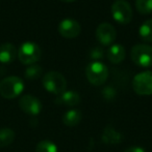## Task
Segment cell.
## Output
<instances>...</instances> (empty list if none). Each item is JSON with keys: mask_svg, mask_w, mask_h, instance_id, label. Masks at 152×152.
<instances>
[{"mask_svg": "<svg viewBox=\"0 0 152 152\" xmlns=\"http://www.w3.org/2000/svg\"><path fill=\"white\" fill-rule=\"evenodd\" d=\"M87 79L94 86H101L108 78V68L100 61H92L85 67Z\"/></svg>", "mask_w": 152, "mask_h": 152, "instance_id": "1", "label": "cell"}, {"mask_svg": "<svg viewBox=\"0 0 152 152\" xmlns=\"http://www.w3.org/2000/svg\"><path fill=\"white\" fill-rule=\"evenodd\" d=\"M24 90V82L17 76H10L0 81V95L7 99L19 96Z\"/></svg>", "mask_w": 152, "mask_h": 152, "instance_id": "2", "label": "cell"}, {"mask_svg": "<svg viewBox=\"0 0 152 152\" xmlns=\"http://www.w3.org/2000/svg\"><path fill=\"white\" fill-rule=\"evenodd\" d=\"M43 86L49 93L61 95L67 89V80L59 72H48L43 77Z\"/></svg>", "mask_w": 152, "mask_h": 152, "instance_id": "3", "label": "cell"}, {"mask_svg": "<svg viewBox=\"0 0 152 152\" xmlns=\"http://www.w3.org/2000/svg\"><path fill=\"white\" fill-rule=\"evenodd\" d=\"M42 51L36 42H26L20 46L18 50V58L25 65L35 64L41 59Z\"/></svg>", "mask_w": 152, "mask_h": 152, "instance_id": "4", "label": "cell"}, {"mask_svg": "<svg viewBox=\"0 0 152 152\" xmlns=\"http://www.w3.org/2000/svg\"><path fill=\"white\" fill-rule=\"evenodd\" d=\"M130 58L132 62L141 67L152 66V47L149 45L139 44L131 48Z\"/></svg>", "mask_w": 152, "mask_h": 152, "instance_id": "5", "label": "cell"}, {"mask_svg": "<svg viewBox=\"0 0 152 152\" xmlns=\"http://www.w3.org/2000/svg\"><path fill=\"white\" fill-rule=\"evenodd\" d=\"M112 16L119 24H129L132 20V8L125 0H117L112 5Z\"/></svg>", "mask_w": 152, "mask_h": 152, "instance_id": "6", "label": "cell"}, {"mask_svg": "<svg viewBox=\"0 0 152 152\" xmlns=\"http://www.w3.org/2000/svg\"><path fill=\"white\" fill-rule=\"evenodd\" d=\"M133 91L139 95H151L152 94V72L146 70L136 75L132 80Z\"/></svg>", "mask_w": 152, "mask_h": 152, "instance_id": "7", "label": "cell"}, {"mask_svg": "<svg viewBox=\"0 0 152 152\" xmlns=\"http://www.w3.org/2000/svg\"><path fill=\"white\" fill-rule=\"evenodd\" d=\"M117 31L112 24L108 22L101 23L96 29V38L102 46H112L116 40Z\"/></svg>", "mask_w": 152, "mask_h": 152, "instance_id": "8", "label": "cell"}, {"mask_svg": "<svg viewBox=\"0 0 152 152\" xmlns=\"http://www.w3.org/2000/svg\"><path fill=\"white\" fill-rule=\"evenodd\" d=\"M19 107H20V109L24 113H26L28 115H33V116L40 114L43 109L41 100L38 97H36V96L30 95V94L23 95L20 98Z\"/></svg>", "mask_w": 152, "mask_h": 152, "instance_id": "9", "label": "cell"}, {"mask_svg": "<svg viewBox=\"0 0 152 152\" xmlns=\"http://www.w3.org/2000/svg\"><path fill=\"white\" fill-rule=\"evenodd\" d=\"M81 26L76 20L65 19L61 21L59 25V33L65 38H75L80 34Z\"/></svg>", "mask_w": 152, "mask_h": 152, "instance_id": "10", "label": "cell"}, {"mask_svg": "<svg viewBox=\"0 0 152 152\" xmlns=\"http://www.w3.org/2000/svg\"><path fill=\"white\" fill-rule=\"evenodd\" d=\"M101 140L106 145H118L123 140V134L116 130L112 125H108L103 129Z\"/></svg>", "mask_w": 152, "mask_h": 152, "instance_id": "11", "label": "cell"}, {"mask_svg": "<svg viewBox=\"0 0 152 152\" xmlns=\"http://www.w3.org/2000/svg\"><path fill=\"white\" fill-rule=\"evenodd\" d=\"M17 56H18V51L13 44L5 42L0 46V62L1 63H10L16 59Z\"/></svg>", "mask_w": 152, "mask_h": 152, "instance_id": "12", "label": "cell"}, {"mask_svg": "<svg viewBox=\"0 0 152 152\" xmlns=\"http://www.w3.org/2000/svg\"><path fill=\"white\" fill-rule=\"evenodd\" d=\"M106 56L108 59L112 62L113 64H119L125 59L126 56V51L122 45L116 44L112 45L108 48V52H106Z\"/></svg>", "mask_w": 152, "mask_h": 152, "instance_id": "13", "label": "cell"}, {"mask_svg": "<svg viewBox=\"0 0 152 152\" xmlns=\"http://www.w3.org/2000/svg\"><path fill=\"white\" fill-rule=\"evenodd\" d=\"M57 104H64L68 107H74L80 102V95L76 91L66 90L65 92L59 95V97L55 99Z\"/></svg>", "mask_w": 152, "mask_h": 152, "instance_id": "14", "label": "cell"}, {"mask_svg": "<svg viewBox=\"0 0 152 152\" xmlns=\"http://www.w3.org/2000/svg\"><path fill=\"white\" fill-rule=\"evenodd\" d=\"M81 118H82V114L79 110L76 109H72L69 110L64 114L63 116V122L66 126H69V127H74L77 124L80 123Z\"/></svg>", "mask_w": 152, "mask_h": 152, "instance_id": "15", "label": "cell"}, {"mask_svg": "<svg viewBox=\"0 0 152 152\" xmlns=\"http://www.w3.org/2000/svg\"><path fill=\"white\" fill-rule=\"evenodd\" d=\"M16 134L13 129L7 127L0 128V148L7 147L14 142Z\"/></svg>", "mask_w": 152, "mask_h": 152, "instance_id": "16", "label": "cell"}, {"mask_svg": "<svg viewBox=\"0 0 152 152\" xmlns=\"http://www.w3.org/2000/svg\"><path fill=\"white\" fill-rule=\"evenodd\" d=\"M139 34L144 42H152V19L145 21L141 25L140 29H139Z\"/></svg>", "mask_w": 152, "mask_h": 152, "instance_id": "17", "label": "cell"}, {"mask_svg": "<svg viewBox=\"0 0 152 152\" xmlns=\"http://www.w3.org/2000/svg\"><path fill=\"white\" fill-rule=\"evenodd\" d=\"M43 74V68L39 64H31L25 69V78L27 80H37Z\"/></svg>", "mask_w": 152, "mask_h": 152, "instance_id": "18", "label": "cell"}, {"mask_svg": "<svg viewBox=\"0 0 152 152\" xmlns=\"http://www.w3.org/2000/svg\"><path fill=\"white\" fill-rule=\"evenodd\" d=\"M36 152H57V147L53 142L49 140H43L37 144Z\"/></svg>", "mask_w": 152, "mask_h": 152, "instance_id": "19", "label": "cell"}, {"mask_svg": "<svg viewBox=\"0 0 152 152\" xmlns=\"http://www.w3.org/2000/svg\"><path fill=\"white\" fill-rule=\"evenodd\" d=\"M136 7L141 15L152 12V0H136Z\"/></svg>", "mask_w": 152, "mask_h": 152, "instance_id": "20", "label": "cell"}, {"mask_svg": "<svg viewBox=\"0 0 152 152\" xmlns=\"http://www.w3.org/2000/svg\"><path fill=\"white\" fill-rule=\"evenodd\" d=\"M90 58L93 61H98L101 60V59L104 58V55H105V52H104L103 48L100 46L98 47H94V48L91 49L90 51Z\"/></svg>", "mask_w": 152, "mask_h": 152, "instance_id": "21", "label": "cell"}, {"mask_svg": "<svg viewBox=\"0 0 152 152\" xmlns=\"http://www.w3.org/2000/svg\"><path fill=\"white\" fill-rule=\"evenodd\" d=\"M102 94H103L104 98L106 99L110 100V99H114V97L116 96V90L113 87H105V88L102 90Z\"/></svg>", "mask_w": 152, "mask_h": 152, "instance_id": "22", "label": "cell"}, {"mask_svg": "<svg viewBox=\"0 0 152 152\" xmlns=\"http://www.w3.org/2000/svg\"><path fill=\"white\" fill-rule=\"evenodd\" d=\"M123 152H146V150L140 146H131L126 148Z\"/></svg>", "mask_w": 152, "mask_h": 152, "instance_id": "23", "label": "cell"}, {"mask_svg": "<svg viewBox=\"0 0 152 152\" xmlns=\"http://www.w3.org/2000/svg\"><path fill=\"white\" fill-rule=\"evenodd\" d=\"M61 1L66 2V3H69V2H73V1H75V0H61Z\"/></svg>", "mask_w": 152, "mask_h": 152, "instance_id": "24", "label": "cell"}]
</instances>
